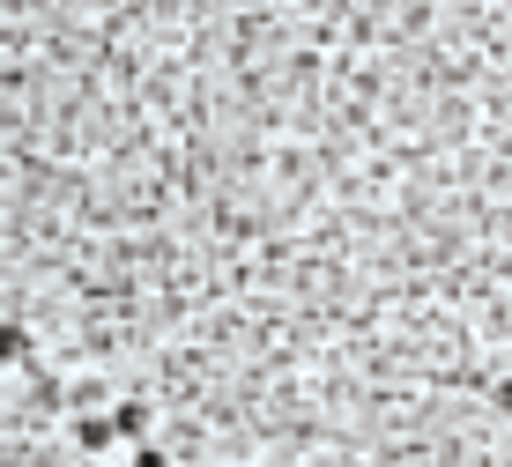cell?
Here are the masks:
<instances>
[{
  "instance_id": "obj_1",
  "label": "cell",
  "mask_w": 512,
  "mask_h": 467,
  "mask_svg": "<svg viewBox=\"0 0 512 467\" xmlns=\"http://www.w3.org/2000/svg\"><path fill=\"white\" fill-rule=\"evenodd\" d=\"M112 438H119V423H112V416H75V445H82V453H104Z\"/></svg>"
},
{
  "instance_id": "obj_2",
  "label": "cell",
  "mask_w": 512,
  "mask_h": 467,
  "mask_svg": "<svg viewBox=\"0 0 512 467\" xmlns=\"http://www.w3.org/2000/svg\"><path fill=\"white\" fill-rule=\"evenodd\" d=\"M0 364H30V334L15 327V319L0 327Z\"/></svg>"
},
{
  "instance_id": "obj_3",
  "label": "cell",
  "mask_w": 512,
  "mask_h": 467,
  "mask_svg": "<svg viewBox=\"0 0 512 467\" xmlns=\"http://www.w3.org/2000/svg\"><path fill=\"white\" fill-rule=\"evenodd\" d=\"M112 423H119V438H141V430H149V408H141V401H119Z\"/></svg>"
},
{
  "instance_id": "obj_4",
  "label": "cell",
  "mask_w": 512,
  "mask_h": 467,
  "mask_svg": "<svg viewBox=\"0 0 512 467\" xmlns=\"http://www.w3.org/2000/svg\"><path fill=\"white\" fill-rule=\"evenodd\" d=\"M30 386H38V408H67V386H52V379H38V371H30Z\"/></svg>"
},
{
  "instance_id": "obj_5",
  "label": "cell",
  "mask_w": 512,
  "mask_h": 467,
  "mask_svg": "<svg viewBox=\"0 0 512 467\" xmlns=\"http://www.w3.org/2000/svg\"><path fill=\"white\" fill-rule=\"evenodd\" d=\"M490 401H498L505 416H512V379H498V386H490Z\"/></svg>"
},
{
  "instance_id": "obj_6",
  "label": "cell",
  "mask_w": 512,
  "mask_h": 467,
  "mask_svg": "<svg viewBox=\"0 0 512 467\" xmlns=\"http://www.w3.org/2000/svg\"><path fill=\"white\" fill-rule=\"evenodd\" d=\"M134 467H171V460H164V453H156V445H141V460H134Z\"/></svg>"
}]
</instances>
